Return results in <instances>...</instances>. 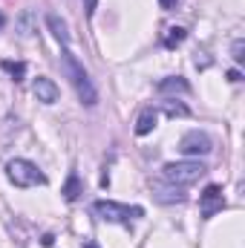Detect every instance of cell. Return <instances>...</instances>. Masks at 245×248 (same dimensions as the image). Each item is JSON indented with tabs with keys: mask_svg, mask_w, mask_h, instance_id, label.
Masks as SVG:
<instances>
[{
	"mask_svg": "<svg viewBox=\"0 0 245 248\" xmlns=\"http://www.w3.org/2000/svg\"><path fill=\"white\" fill-rule=\"evenodd\" d=\"M61 66H63V75L69 78V84L75 87L81 104L95 107V104H98V90H95V84L90 81V75H87V69L81 66V61H78L66 46H63V52H61Z\"/></svg>",
	"mask_w": 245,
	"mask_h": 248,
	"instance_id": "6da1fadb",
	"label": "cell"
},
{
	"mask_svg": "<svg viewBox=\"0 0 245 248\" xmlns=\"http://www.w3.org/2000/svg\"><path fill=\"white\" fill-rule=\"evenodd\" d=\"M205 165L199 162V159H184V162H170V165H165V170H162V179L168 182V185H193L199 176H205Z\"/></svg>",
	"mask_w": 245,
	"mask_h": 248,
	"instance_id": "7a4b0ae2",
	"label": "cell"
},
{
	"mask_svg": "<svg viewBox=\"0 0 245 248\" xmlns=\"http://www.w3.org/2000/svg\"><path fill=\"white\" fill-rule=\"evenodd\" d=\"M6 176H9L12 185H17V187L46 185V173H44L38 165L26 162V159H12V162L6 165Z\"/></svg>",
	"mask_w": 245,
	"mask_h": 248,
	"instance_id": "3957f363",
	"label": "cell"
},
{
	"mask_svg": "<svg viewBox=\"0 0 245 248\" xmlns=\"http://www.w3.org/2000/svg\"><path fill=\"white\" fill-rule=\"evenodd\" d=\"M92 211L104 222H130V219L144 217V208L141 205H122V202H113V199H98L92 205Z\"/></svg>",
	"mask_w": 245,
	"mask_h": 248,
	"instance_id": "277c9868",
	"label": "cell"
},
{
	"mask_svg": "<svg viewBox=\"0 0 245 248\" xmlns=\"http://www.w3.org/2000/svg\"><path fill=\"white\" fill-rule=\"evenodd\" d=\"M179 150H182L184 156H205V153L214 150V141H211L208 133L190 130V133H184L182 139H179Z\"/></svg>",
	"mask_w": 245,
	"mask_h": 248,
	"instance_id": "5b68a950",
	"label": "cell"
},
{
	"mask_svg": "<svg viewBox=\"0 0 245 248\" xmlns=\"http://www.w3.org/2000/svg\"><path fill=\"white\" fill-rule=\"evenodd\" d=\"M225 208V196H222V187L219 185H208L202 190V196H199V211H202V217L208 219V217H214L216 211H222Z\"/></svg>",
	"mask_w": 245,
	"mask_h": 248,
	"instance_id": "8992f818",
	"label": "cell"
},
{
	"mask_svg": "<svg viewBox=\"0 0 245 248\" xmlns=\"http://www.w3.org/2000/svg\"><path fill=\"white\" fill-rule=\"evenodd\" d=\"M35 95H38V101H44V104H55L58 101V95H61V90H58V84L52 81V78H35Z\"/></svg>",
	"mask_w": 245,
	"mask_h": 248,
	"instance_id": "52a82bcc",
	"label": "cell"
},
{
	"mask_svg": "<svg viewBox=\"0 0 245 248\" xmlns=\"http://www.w3.org/2000/svg\"><path fill=\"white\" fill-rule=\"evenodd\" d=\"M153 193H156L159 202H184V199H187V193H184L179 185H173L168 190V187H162L159 182H153Z\"/></svg>",
	"mask_w": 245,
	"mask_h": 248,
	"instance_id": "ba28073f",
	"label": "cell"
},
{
	"mask_svg": "<svg viewBox=\"0 0 245 248\" xmlns=\"http://www.w3.org/2000/svg\"><path fill=\"white\" fill-rule=\"evenodd\" d=\"M162 95H168V93H190V84L184 81L182 75H173V78H165V81H159V87H156Z\"/></svg>",
	"mask_w": 245,
	"mask_h": 248,
	"instance_id": "9c48e42d",
	"label": "cell"
},
{
	"mask_svg": "<svg viewBox=\"0 0 245 248\" xmlns=\"http://www.w3.org/2000/svg\"><path fill=\"white\" fill-rule=\"evenodd\" d=\"M46 26H49L52 35L61 41V46H69V26H66V20H61L58 15H49V17H46Z\"/></svg>",
	"mask_w": 245,
	"mask_h": 248,
	"instance_id": "30bf717a",
	"label": "cell"
},
{
	"mask_svg": "<svg viewBox=\"0 0 245 248\" xmlns=\"http://www.w3.org/2000/svg\"><path fill=\"white\" fill-rule=\"evenodd\" d=\"M63 199L66 202H75L81 193H84V185H81V179H78V173H69V179H66V185L61 187Z\"/></svg>",
	"mask_w": 245,
	"mask_h": 248,
	"instance_id": "8fae6325",
	"label": "cell"
},
{
	"mask_svg": "<svg viewBox=\"0 0 245 248\" xmlns=\"http://www.w3.org/2000/svg\"><path fill=\"white\" fill-rule=\"evenodd\" d=\"M153 127H156V110L147 107V110L138 116V122H136V136H147Z\"/></svg>",
	"mask_w": 245,
	"mask_h": 248,
	"instance_id": "7c38bea8",
	"label": "cell"
},
{
	"mask_svg": "<svg viewBox=\"0 0 245 248\" xmlns=\"http://www.w3.org/2000/svg\"><path fill=\"white\" fill-rule=\"evenodd\" d=\"M0 66H3L15 81H23V78H26V63L23 61H0Z\"/></svg>",
	"mask_w": 245,
	"mask_h": 248,
	"instance_id": "4fadbf2b",
	"label": "cell"
},
{
	"mask_svg": "<svg viewBox=\"0 0 245 248\" xmlns=\"http://www.w3.org/2000/svg\"><path fill=\"white\" fill-rule=\"evenodd\" d=\"M184 38H187V32L179 29V26H173V29H168V35H165V46L168 49H173V46H179Z\"/></svg>",
	"mask_w": 245,
	"mask_h": 248,
	"instance_id": "5bb4252c",
	"label": "cell"
},
{
	"mask_svg": "<svg viewBox=\"0 0 245 248\" xmlns=\"http://www.w3.org/2000/svg\"><path fill=\"white\" fill-rule=\"evenodd\" d=\"M231 55H234V61H237V63L245 61V44H243V41H234V49H231Z\"/></svg>",
	"mask_w": 245,
	"mask_h": 248,
	"instance_id": "9a60e30c",
	"label": "cell"
},
{
	"mask_svg": "<svg viewBox=\"0 0 245 248\" xmlns=\"http://www.w3.org/2000/svg\"><path fill=\"white\" fill-rule=\"evenodd\" d=\"M165 110H168V116H187V107H182V104H170V101H168Z\"/></svg>",
	"mask_w": 245,
	"mask_h": 248,
	"instance_id": "2e32d148",
	"label": "cell"
},
{
	"mask_svg": "<svg viewBox=\"0 0 245 248\" xmlns=\"http://www.w3.org/2000/svg\"><path fill=\"white\" fill-rule=\"evenodd\" d=\"M95 6H98V0H84V9H87V15H92V12H95Z\"/></svg>",
	"mask_w": 245,
	"mask_h": 248,
	"instance_id": "e0dca14e",
	"label": "cell"
},
{
	"mask_svg": "<svg viewBox=\"0 0 245 248\" xmlns=\"http://www.w3.org/2000/svg\"><path fill=\"white\" fill-rule=\"evenodd\" d=\"M228 81H231V84H237V81H243V75H240L237 69H231V72H228Z\"/></svg>",
	"mask_w": 245,
	"mask_h": 248,
	"instance_id": "ac0fdd59",
	"label": "cell"
},
{
	"mask_svg": "<svg viewBox=\"0 0 245 248\" xmlns=\"http://www.w3.org/2000/svg\"><path fill=\"white\" fill-rule=\"evenodd\" d=\"M159 3H162V9H173L176 6V0H159Z\"/></svg>",
	"mask_w": 245,
	"mask_h": 248,
	"instance_id": "d6986e66",
	"label": "cell"
},
{
	"mask_svg": "<svg viewBox=\"0 0 245 248\" xmlns=\"http://www.w3.org/2000/svg\"><path fill=\"white\" fill-rule=\"evenodd\" d=\"M84 248H98V243H92V240H90V243H84Z\"/></svg>",
	"mask_w": 245,
	"mask_h": 248,
	"instance_id": "ffe728a7",
	"label": "cell"
},
{
	"mask_svg": "<svg viewBox=\"0 0 245 248\" xmlns=\"http://www.w3.org/2000/svg\"><path fill=\"white\" fill-rule=\"evenodd\" d=\"M3 23H6V17H3V15H0V26H3Z\"/></svg>",
	"mask_w": 245,
	"mask_h": 248,
	"instance_id": "44dd1931",
	"label": "cell"
}]
</instances>
